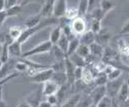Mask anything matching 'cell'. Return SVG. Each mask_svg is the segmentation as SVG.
<instances>
[{
    "mask_svg": "<svg viewBox=\"0 0 129 107\" xmlns=\"http://www.w3.org/2000/svg\"><path fill=\"white\" fill-rule=\"evenodd\" d=\"M52 46H53V45L47 40L46 41L40 43L39 45L34 46L33 48L30 49V50L24 51L22 53L21 58H22V59H29V58L32 56H37L39 55V54L49 53L51 50Z\"/></svg>",
    "mask_w": 129,
    "mask_h": 107,
    "instance_id": "6da1fadb",
    "label": "cell"
},
{
    "mask_svg": "<svg viewBox=\"0 0 129 107\" xmlns=\"http://www.w3.org/2000/svg\"><path fill=\"white\" fill-rule=\"evenodd\" d=\"M124 82L125 80L122 76L118 79L113 81H108L107 84L105 85V87H106V96H109L112 99H115L120 88H121V86Z\"/></svg>",
    "mask_w": 129,
    "mask_h": 107,
    "instance_id": "7a4b0ae2",
    "label": "cell"
},
{
    "mask_svg": "<svg viewBox=\"0 0 129 107\" xmlns=\"http://www.w3.org/2000/svg\"><path fill=\"white\" fill-rule=\"evenodd\" d=\"M53 73L54 71L51 68L43 69V70L37 72V73H35L31 77H30V81L35 83H42V84H43V83L51 80Z\"/></svg>",
    "mask_w": 129,
    "mask_h": 107,
    "instance_id": "3957f363",
    "label": "cell"
},
{
    "mask_svg": "<svg viewBox=\"0 0 129 107\" xmlns=\"http://www.w3.org/2000/svg\"><path fill=\"white\" fill-rule=\"evenodd\" d=\"M70 28H71L72 33L75 36H80L86 31L87 24L83 17H78L70 22Z\"/></svg>",
    "mask_w": 129,
    "mask_h": 107,
    "instance_id": "277c9868",
    "label": "cell"
},
{
    "mask_svg": "<svg viewBox=\"0 0 129 107\" xmlns=\"http://www.w3.org/2000/svg\"><path fill=\"white\" fill-rule=\"evenodd\" d=\"M67 2L66 0H56L54 2L53 17L56 19L62 18L64 17L67 9Z\"/></svg>",
    "mask_w": 129,
    "mask_h": 107,
    "instance_id": "5b68a950",
    "label": "cell"
},
{
    "mask_svg": "<svg viewBox=\"0 0 129 107\" xmlns=\"http://www.w3.org/2000/svg\"><path fill=\"white\" fill-rule=\"evenodd\" d=\"M89 95L91 98L93 103L97 105L103 98L106 96V87H105V86H94L89 93Z\"/></svg>",
    "mask_w": 129,
    "mask_h": 107,
    "instance_id": "8992f818",
    "label": "cell"
},
{
    "mask_svg": "<svg viewBox=\"0 0 129 107\" xmlns=\"http://www.w3.org/2000/svg\"><path fill=\"white\" fill-rule=\"evenodd\" d=\"M17 62V59H9L6 63H3L1 67H0V80L13 73H12V70L15 69V65Z\"/></svg>",
    "mask_w": 129,
    "mask_h": 107,
    "instance_id": "52a82bcc",
    "label": "cell"
},
{
    "mask_svg": "<svg viewBox=\"0 0 129 107\" xmlns=\"http://www.w3.org/2000/svg\"><path fill=\"white\" fill-rule=\"evenodd\" d=\"M60 87V86H59L57 84H55V82L50 80L48 82L43 83L42 86V95L46 97L50 96H53V95H56Z\"/></svg>",
    "mask_w": 129,
    "mask_h": 107,
    "instance_id": "ba28073f",
    "label": "cell"
},
{
    "mask_svg": "<svg viewBox=\"0 0 129 107\" xmlns=\"http://www.w3.org/2000/svg\"><path fill=\"white\" fill-rule=\"evenodd\" d=\"M8 54H9V59H20L22 54V44H20L17 40L13 41L8 45Z\"/></svg>",
    "mask_w": 129,
    "mask_h": 107,
    "instance_id": "9c48e42d",
    "label": "cell"
},
{
    "mask_svg": "<svg viewBox=\"0 0 129 107\" xmlns=\"http://www.w3.org/2000/svg\"><path fill=\"white\" fill-rule=\"evenodd\" d=\"M54 0H47L45 1L41 8L40 12L38 13L42 18H49V17H53V6H54Z\"/></svg>",
    "mask_w": 129,
    "mask_h": 107,
    "instance_id": "30bf717a",
    "label": "cell"
},
{
    "mask_svg": "<svg viewBox=\"0 0 129 107\" xmlns=\"http://www.w3.org/2000/svg\"><path fill=\"white\" fill-rule=\"evenodd\" d=\"M89 53L90 55L98 59H102L103 55H104V48L102 45H99L98 43H93L89 46Z\"/></svg>",
    "mask_w": 129,
    "mask_h": 107,
    "instance_id": "8fae6325",
    "label": "cell"
},
{
    "mask_svg": "<svg viewBox=\"0 0 129 107\" xmlns=\"http://www.w3.org/2000/svg\"><path fill=\"white\" fill-rule=\"evenodd\" d=\"M81 45L89 46L91 44L95 42V35L91 31H86L84 34L78 37Z\"/></svg>",
    "mask_w": 129,
    "mask_h": 107,
    "instance_id": "7c38bea8",
    "label": "cell"
},
{
    "mask_svg": "<svg viewBox=\"0 0 129 107\" xmlns=\"http://www.w3.org/2000/svg\"><path fill=\"white\" fill-rule=\"evenodd\" d=\"M51 81H52V82H55V84H57L59 86H62L64 85L67 84L68 79H67L66 72H62V73H56V72H54L51 76Z\"/></svg>",
    "mask_w": 129,
    "mask_h": 107,
    "instance_id": "4fadbf2b",
    "label": "cell"
},
{
    "mask_svg": "<svg viewBox=\"0 0 129 107\" xmlns=\"http://www.w3.org/2000/svg\"><path fill=\"white\" fill-rule=\"evenodd\" d=\"M93 79H94V76L92 73L90 68L85 66L84 68H83V72H82V77L80 81L84 84H85L87 86H89L90 84H93Z\"/></svg>",
    "mask_w": 129,
    "mask_h": 107,
    "instance_id": "5bb4252c",
    "label": "cell"
},
{
    "mask_svg": "<svg viewBox=\"0 0 129 107\" xmlns=\"http://www.w3.org/2000/svg\"><path fill=\"white\" fill-rule=\"evenodd\" d=\"M128 89L129 86L126 84V82H124L115 98L118 103H126L128 100Z\"/></svg>",
    "mask_w": 129,
    "mask_h": 107,
    "instance_id": "9a60e30c",
    "label": "cell"
},
{
    "mask_svg": "<svg viewBox=\"0 0 129 107\" xmlns=\"http://www.w3.org/2000/svg\"><path fill=\"white\" fill-rule=\"evenodd\" d=\"M110 38H111V35L109 32H108V31H103L101 30L100 32L95 35V42L104 47V45H106L109 41Z\"/></svg>",
    "mask_w": 129,
    "mask_h": 107,
    "instance_id": "2e32d148",
    "label": "cell"
},
{
    "mask_svg": "<svg viewBox=\"0 0 129 107\" xmlns=\"http://www.w3.org/2000/svg\"><path fill=\"white\" fill-rule=\"evenodd\" d=\"M23 31V29L22 27L20 26H13V27H11L8 30V36H9V38L13 40V41H15L19 39V37L21 36V35Z\"/></svg>",
    "mask_w": 129,
    "mask_h": 107,
    "instance_id": "e0dca14e",
    "label": "cell"
},
{
    "mask_svg": "<svg viewBox=\"0 0 129 107\" xmlns=\"http://www.w3.org/2000/svg\"><path fill=\"white\" fill-rule=\"evenodd\" d=\"M61 34H62V30L60 26L55 27L53 30L51 31V33L49 35V41L51 43L52 45H56V43L58 42V40L60 38Z\"/></svg>",
    "mask_w": 129,
    "mask_h": 107,
    "instance_id": "ac0fdd59",
    "label": "cell"
},
{
    "mask_svg": "<svg viewBox=\"0 0 129 107\" xmlns=\"http://www.w3.org/2000/svg\"><path fill=\"white\" fill-rule=\"evenodd\" d=\"M50 53H51V56L54 58L55 62L56 61H63V60H64V59L66 58V54H64L57 45L52 46Z\"/></svg>",
    "mask_w": 129,
    "mask_h": 107,
    "instance_id": "d6986e66",
    "label": "cell"
},
{
    "mask_svg": "<svg viewBox=\"0 0 129 107\" xmlns=\"http://www.w3.org/2000/svg\"><path fill=\"white\" fill-rule=\"evenodd\" d=\"M42 17L40 16L39 13L35 14V15L30 16L26 20L25 26L27 28H33L35 27H37V26L42 22Z\"/></svg>",
    "mask_w": 129,
    "mask_h": 107,
    "instance_id": "ffe728a7",
    "label": "cell"
},
{
    "mask_svg": "<svg viewBox=\"0 0 129 107\" xmlns=\"http://www.w3.org/2000/svg\"><path fill=\"white\" fill-rule=\"evenodd\" d=\"M66 58L75 66V67L84 68L86 66L85 60H84V59L81 58L80 56H79L78 54H76L75 53L72 54L71 55H70V56L66 57Z\"/></svg>",
    "mask_w": 129,
    "mask_h": 107,
    "instance_id": "44dd1931",
    "label": "cell"
},
{
    "mask_svg": "<svg viewBox=\"0 0 129 107\" xmlns=\"http://www.w3.org/2000/svg\"><path fill=\"white\" fill-rule=\"evenodd\" d=\"M99 8L101 9L102 13L104 14V16L106 15L108 13L113 9L115 8V3H113L112 1H108V0H102L99 1Z\"/></svg>",
    "mask_w": 129,
    "mask_h": 107,
    "instance_id": "7402d4cb",
    "label": "cell"
},
{
    "mask_svg": "<svg viewBox=\"0 0 129 107\" xmlns=\"http://www.w3.org/2000/svg\"><path fill=\"white\" fill-rule=\"evenodd\" d=\"M79 17H83L88 14V10H89V1L88 0H80L79 1V4L77 7Z\"/></svg>",
    "mask_w": 129,
    "mask_h": 107,
    "instance_id": "603a6c76",
    "label": "cell"
},
{
    "mask_svg": "<svg viewBox=\"0 0 129 107\" xmlns=\"http://www.w3.org/2000/svg\"><path fill=\"white\" fill-rule=\"evenodd\" d=\"M80 94H75L74 96L69 97L66 100L62 102L60 107H75L78 100H80Z\"/></svg>",
    "mask_w": 129,
    "mask_h": 107,
    "instance_id": "cb8c5ba5",
    "label": "cell"
},
{
    "mask_svg": "<svg viewBox=\"0 0 129 107\" xmlns=\"http://www.w3.org/2000/svg\"><path fill=\"white\" fill-rule=\"evenodd\" d=\"M25 3H27V2H22L21 4H17V5L13 6V7L8 8V9H6L5 11H6V13H7L8 17H14V16L17 15V14H18L19 13H21L23 5L26 4Z\"/></svg>",
    "mask_w": 129,
    "mask_h": 107,
    "instance_id": "d4e9b609",
    "label": "cell"
},
{
    "mask_svg": "<svg viewBox=\"0 0 129 107\" xmlns=\"http://www.w3.org/2000/svg\"><path fill=\"white\" fill-rule=\"evenodd\" d=\"M93 101L90 98L89 94H84L81 95L80 97V100H78L77 105L75 107H89L92 105Z\"/></svg>",
    "mask_w": 129,
    "mask_h": 107,
    "instance_id": "484cf974",
    "label": "cell"
},
{
    "mask_svg": "<svg viewBox=\"0 0 129 107\" xmlns=\"http://www.w3.org/2000/svg\"><path fill=\"white\" fill-rule=\"evenodd\" d=\"M80 40H79L78 37H75V38L72 39L70 40L69 42V46H68V50H67V53H66V57H68L70 55H71L72 54L75 53L76 50L80 45Z\"/></svg>",
    "mask_w": 129,
    "mask_h": 107,
    "instance_id": "4316f807",
    "label": "cell"
},
{
    "mask_svg": "<svg viewBox=\"0 0 129 107\" xmlns=\"http://www.w3.org/2000/svg\"><path fill=\"white\" fill-rule=\"evenodd\" d=\"M69 42H70V40H69L68 38H67V36H66L62 33V34H61L60 38L59 39V40H58L56 45H57L58 47H59L60 50L66 54L67 50H68V46H69Z\"/></svg>",
    "mask_w": 129,
    "mask_h": 107,
    "instance_id": "83f0119b",
    "label": "cell"
},
{
    "mask_svg": "<svg viewBox=\"0 0 129 107\" xmlns=\"http://www.w3.org/2000/svg\"><path fill=\"white\" fill-rule=\"evenodd\" d=\"M108 77L107 75L104 73H101L98 74L97 76L94 77L93 79V84L94 85V86H105L108 82Z\"/></svg>",
    "mask_w": 129,
    "mask_h": 107,
    "instance_id": "f1b7e54d",
    "label": "cell"
},
{
    "mask_svg": "<svg viewBox=\"0 0 129 107\" xmlns=\"http://www.w3.org/2000/svg\"><path fill=\"white\" fill-rule=\"evenodd\" d=\"M79 17L78 10L76 7H67V9L64 14V17L68 19L69 21H73L76 17Z\"/></svg>",
    "mask_w": 129,
    "mask_h": 107,
    "instance_id": "f546056e",
    "label": "cell"
},
{
    "mask_svg": "<svg viewBox=\"0 0 129 107\" xmlns=\"http://www.w3.org/2000/svg\"><path fill=\"white\" fill-rule=\"evenodd\" d=\"M75 54H78V55L80 56L81 58H83V59H86V58L90 54L89 46L80 44L79 47L77 48V50L75 51Z\"/></svg>",
    "mask_w": 129,
    "mask_h": 107,
    "instance_id": "4dcf8cb0",
    "label": "cell"
},
{
    "mask_svg": "<svg viewBox=\"0 0 129 107\" xmlns=\"http://www.w3.org/2000/svg\"><path fill=\"white\" fill-rule=\"evenodd\" d=\"M121 76H122V70L118 68H115L109 74L107 75L108 81H113V80L118 79Z\"/></svg>",
    "mask_w": 129,
    "mask_h": 107,
    "instance_id": "1f68e13d",
    "label": "cell"
},
{
    "mask_svg": "<svg viewBox=\"0 0 129 107\" xmlns=\"http://www.w3.org/2000/svg\"><path fill=\"white\" fill-rule=\"evenodd\" d=\"M113 99L109 96H105L103 99L97 104V107H112Z\"/></svg>",
    "mask_w": 129,
    "mask_h": 107,
    "instance_id": "d6a6232c",
    "label": "cell"
},
{
    "mask_svg": "<svg viewBox=\"0 0 129 107\" xmlns=\"http://www.w3.org/2000/svg\"><path fill=\"white\" fill-rule=\"evenodd\" d=\"M101 30H102V29H101V22L96 21V20H93L92 19L91 27H90V30L89 31H91L94 35H97L98 33L100 32Z\"/></svg>",
    "mask_w": 129,
    "mask_h": 107,
    "instance_id": "836d02e7",
    "label": "cell"
},
{
    "mask_svg": "<svg viewBox=\"0 0 129 107\" xmlns=\"http://www.w3.org/2000/svg\"><path fill=\"white\" fill-rule=\"evenodd\" d=\"M15 69L17 71V73H19V72H27L28 69V66L24 62H22L21 59H18L15 65Z\"/></svg>",
    "mask_w": 129,
    "mask_h": 107,
    "instance_id": "e575fe53",
    "label": "cell"
},
{
    "mask_svg": "<svg viewBox=\"0 0 129 107\" xmlns=\"http://www.w3.org/2000/svg\"><path fill=\"white\" fill-rule=\"evenodd\" d=\"M82 72H83V68H79V67L75 68V73H74L75 82L76 81H80L81 77H82Z\"/></svg>",
    "mask_w": 129,
    "mask_h": 107,
    "instance_id": "d590c367",
    "label": "cell"
},
{
    "mask_svg": "<svg viewBox=\"0 0 129 107\" xmlns=\"http://www.w3.org/2000/svg\"><path fill=\"white\" fill-rule=\"evenodd\" d=\"M46 101L48 103H50L52 106H55L58 105V99L55 95H53V96H47L46 97Z\"/></svg>",
    "mask_w": 129,
    "mask_h": 107,
    "instance_id": "8d00e7d4",
    "label": "cell"
},
{
    "mask_svg": "<svg viewBox=\"0 0 129 107\" xmlns=\"http://www.w3.org/2000/svg\"><path fill=\"white\" fill-rule=\"evenodd\" d=\"M120 34L121 35H129V20L127 22L124 23V25L122 26L121 30H120Z\"/></svg>",
    "mask_w": 129,
    "mask_h": 107,
    "instance_id": "74e56055",
    "label": "cell"
},
{
    "mask_svg": "<svg viewBox=\"0 0 129 107\" xmlns=\"http://www.w3.org/2000/svg\"><path fill=\"white\" fill-rule=\"evenodd\" d=\"M17 4H18V2L16 1V0H5V10L13 7Z\"/></svg>",
    "mask_w": 129,
    "mask_h": 107,
    "instance_id": "f35d334b",
    "label": "cell"
},
{
    "mask_svg": "<svg viewBox=\"0 0 129 107\" xmlns=\"http://www.w3.org/2000/svg\"><path fill=\"white\" fill-rule=\"evenodd\" d=\"M7 18H8V16H7V13H6V11L4 10L3 12H0V28L4 25V23L5 22Z\"/></svg>",
    "mask_w": 129,
    "mask_h": 107,
    "instance_id": "ab89813d",
    "label": "cell"
},
{
    "mask_svg": "<svg viewBox=\"0 0 129 107\" xmlns=\"http://www.w3.org/2000/svg\"><path fill=\"white\" fill-rule=\"evenodd\" d=\"M38 107H53L51 104L48 103L46 100H44V101H41Z\"/></svg>",
    "mask_w": 129,
    "mask_h": 107,
    "instance_id": "60d3db41",
    "label": "cell"
},
{
    "mask_svg": "<svg viewBox=\"0 0 129 107\" xmlns=\"http://www.w3.org/2000/svg\"><path fill=\"white\" fill-rule=\"evenodd\" d=\"M5 10V0H0V12Z\"/></svg>",
    "mask_w": 129,
    "mask_h": 107,
    "instance_id": "b9f144b4",
    "label": "cell"
},
{
    "mask_svg": "<svg viewBox=\"0 0 129 107\" xmlns=\"http://www.w3.org/2000/svg\"><path fill=\"white\" fill-rule=\"evenodd\" d=\"M17 107H31V106L29 105L27 102H22L21 104H19Z\"/></svg>",
    "mask_w": 129,
    "mask_h": 107,
    "instance_id": "7bdbcfd3",
    "label": "cell"
},
{
    "mask_svg": "<svg viewBox=\"0 0 129 107\" xmlns=\"http://www.w3.org/2000/svg\"><path fill=\"white\" fill-rule=\"evenodd\" d=\"M112 107H121L119 105V103L117 101L116 99H113V105Z\"/></svg>",
    "mask_w": 129,
    "mask_h": 107,
    "instance_id": "ee69618b",
    "label": "cell"
},
{
    "mask_svg": "<svg viewBox=\"0 0 129 107\" xmlns=\"http://www.w3.org/2000/svg\"><path fill=\"white\" fill-rule=\"evenodd\" d=\"M3 101V86H0V102Z\"/></svg>",
    "mask_w": 129,
    "mask_h": 107,
    "instance_id": "f6af8a7d",
    "label": "cell"
},
{
    "mask_svg": "<svg viewBox=\"0 0 129 107\" xmlns=\"http://www.w3.org/2000/svg\"><path fill=\"white\" fill-rule=\"evenodd\" d=\"M2 48H3V44L0 43V67L2 65V63H1V54H2Z\"/></svg>",
    "mask_w": 129,
    "mask_h": 107,
    "instance_id": "bcb514c9",
    "label": "cell"
},
{
    "mask_svg": "<svg viewBox=\"0 0 129 107\" xmlns=\"http://www.w3.org/2000/svg\"><path fill=\"white\" fill-rule=\"evenodd\" d=\"M125 82H126V84H127L128 86H129V76L127 77V79H126V81H125Z\"/></svg>",
    "mask_w": 129,
    "mask_h": 107,
    "instance_id": "7dc6e473",
    "label": "cell"
},
{
    "mask_svg": "<svg viewBox=\"0 0 129 107\" xmlns=\"http://www.w3.org/2000/svg\"><path fill=\"white\" fill-rule=\"evenodd\" d=\"M89 107H97V105H95V104H92V105Z\"/></svg>",
    "mask_w": 129,
    "mask_h": 107,
    "instance_id": "c3c4849f",
    "label": "cell"
},
{
    "mask_svg": "<svg viewBox=\"0 0 129 107\" xmlns=\"http://www.w3.org/2000/svg\"><path fill=\"white\" fill-rule=\"evenodd\" d=\"M128 100H129V89H128Z\"/></svg>",
    "mask_w": 129,
    "mask_h": 107,
    "instance_id": "681fc988",
    "label": "cell"
},
{
    "mask_svg": "<svg viewBox=\"0 0 129 107\" xmlns=\"http://www.w3.org/2000/svg\"><path fill=\"white\" fill-rule=\"evenodd\" d=\"M128 36H129V35H128Z\"/></svg>",
    "mask_w": 129,
    "mask_h": 107,
    "instance_id": "f907efd6",
    "label": "cell"
}]
</instances>
